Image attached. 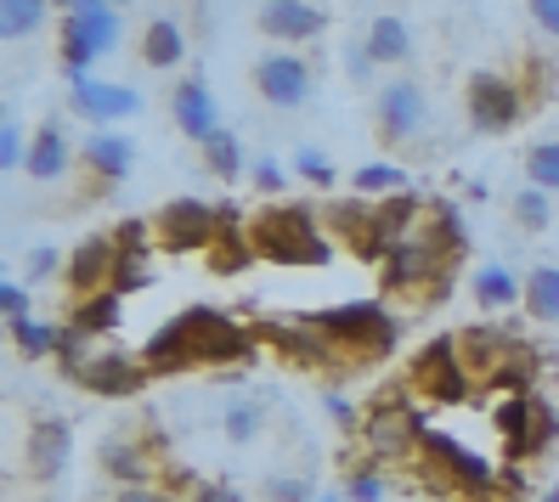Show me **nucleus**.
Segmentation results:
<instances>
[{
    "label": "nucleus",
    "mask_w": 559,
    "mask_h": 502,
    "mask_svg": "<svg viewBox=\"0 0 559 502\" xmlns=\"http://www.w3.org/2000/svg\"><path fill=\"white\" fill-rule=\"evenodd\" d=\"M345 502H384V475H379V468H356Z\"/></svg>",
    "instance_id": "39"
},
{
    "label": "nucleus",
    "mask_w": 559,
    "mask_h": 502,
    "mask_svg": "<svg viewBox=\"0 0 559 502\" xmlns=\"http://www.w3.org/2000/svg\"><path fill=\"white\" fill-rule=\"evenodd\" d=\"M254 85H260V96H266L272 108H300L311 96V62L294 57V51H272V57H260Z\"/></svg>",
    "instance_id": "11"
},
{
    "label": "nucleus",
    "mask_w": 559,
    "mask_h": 502,
    "mask_svg": "<svg viewBox=\"0 0 559 502\" xmlns=\"http://www.w3.org/2000/svg\"><path fill=\"white\" fill-rule=\"evenodd\" d=\"M525 176H532V187L543 192H559V136L537 142L532 153H525Z\"/></svg>",
    "instance_id": "33"
},
{
    "label": "nucleus",
    "mask_w": 559,
    "mask_h": 502,
    "mask_svg": "<svg viewBox=\"0 0 559 502\" xmlns=\"http://www.w3.org/2000/svg\"><path fill=\"white\" fill-rule=\"evenodd\" d=\"M514 350H520V345L509 339L503 327H464V333H457V356H464L469 373H491V379H498L503 361H509Z\"/></svg>",
    "instance_id": "20"
},
{
    "label": "nucleus",
    "mask_w": 559,
    "mask_h": 502,
    "mask_svg": "<svg viewBox=\"0 0 559 502\" xmlns=\"http://www.w3.org/2000/svg\"><path fill=\"white\" fill-rule=\"evenodd\" d=\"M254 333H260V339H266L283 361H294V367H328V361L340 356L306 316H300V322H260Z\"/></svg>",
    "instance_id": "12"
},
{
    "label": "nucleus",
    "mask_w": 559,
    "mask_h": 502,
    "mask_svg": "<svg viewBox=\"0 0 559 502\" xmlns=\"http://www.w3.org/2000/svg\"><path fill=\"white\" fill-rule=\"evenodd\" d=\"M119 243V238H114ZM153 283V260H147V243H119V272H114V294H130V288H147Z\"/></svg>",
    "instance_id": "28"
},
{
    "label": "nucleus",
    "mask_w": 559,
    "mask_h": 502,
    "mask_svg": "<svg viewBox=\"0 0 559 502\" xmlns=\"http://www.w3.org/2000/svg\"><path fill=\"white\" fill-rule=\"evenodd\" d=\"M328 226H334L340 238L356 249V260H384L379 210H368V198H361V204H328Z\"/></svg>",
    "instance_id": "17"
},
{
    "label": "nucleus",
    "mask_w": 559,
    "mask_h": 502,
    "mask_svg": "<svg viewBox=\"0 0 559 502\" xmlns=\"http://www.w3.org/2000/svg\"><path fill=\"white\" fill-rule=\"evenodd\" d=\"M249 176H254V187H266V192H277V187L288 181V170H283L277 158H254V164H249Z\"/></svg>",
    "instance_id": "43"
},
{
    "label": "nucleus",
    "mask_w": 559,
    "mask_h": 502,
    "mask_svg": "<svg viewBox=\"0 0 559 502\" xmlns=\"http://www.w3.org/2000/svg\"><path fill=\"white\" fill-rule=\"evenodd\" d=\"M322 12L306 7V0H272V7H260V28H266L272 40L283 46H300V40H317L322 35Z\"/></svg>",
    "instance_id": "16"
},
{
    "label": "nucleus",
    "mask_w": 559,
    "mask_h": 502,
    "mask_svg": "<svg viewBox=\"0 0 559 502\" xmlns=\"http://www.w3.org/2000/svg\"><path fill=\"white\" fill-rule=\"evenodd\" d=\"M119 502H164L158 491H142V486H130V491H119Z\"/></svg>",
    "instance_id": "49"
},
{
    "label": "nucleus",
    "mask_w": 559,
    "mask_h": 502,
    "mask_svg": "<svg viewBox=\"0 0 559 502\" xmlns=\"http://www.w3.org/2000/svg\"><path fill=\"white\" fill-rule=\"evenodd\" d=\"M114 272H119V243L114 238H85L69 260V283L91 299V294H108L114 288Z\"/></svg>",
    "instance_id": "15"
},
{
    "label": "nucleus",
    "mask_w": 559,
    "mask_h": 502,
    "mask_svg": "<svg viewBox=\"0 0 559 502\" xmlns=\"http://www.w3.org/2000/svg\"><path fill=\"white\" fill-rule=\"evenodd\" d=\"M153 226H158V243L176 249V254H187V249H215V243H221V210L199 204V198H176V204H164Z\"/></svg>",
    "instance_id": "7"
},
{
    "label": "nucleus",
    "mask_w": 559,
    "mask_h": 502,
    "mask_svg": "<svg viewBox=\"0 0 559 502\" xmlns=\"http://www.w3.org/2000/svg\"><path fill=\"white\" fill-rule=\"evenodd\" d=\"M379 124L390 142H413L418 124H424V91L413 80H390L379 91Z\"/></svg>",
    "instance_id": "14"
},
{
    "label": "nucleus",
    "mask_w": 559,
    "mask_h": 502,
    "mask_svg": "<svg viewBox=\"0 0 559 502\" xmlns=\"http://www.w3.org/2000/svg\"><path fill=\"white\" fill-rule=\"evenodd\" d=\"M176 124L187 130L199 147H210L215 136H221V113H215V91L204 85V80H187L181 91H176Z\"/></svg>",
    "instance_id": "18"
},
{
    "label": "nucleus",
    "mask_w": 559,
    "mask_h": 502,
    "mask_svg": "<svg viewBox=\"0 0 559 502\" xmlns=\"http://www.w3.org/2000/svg\"><path fill=\"white\" fill-rule=\"evenodd\" d=\"M204 158H210V170H215L221 181H238V176H243V142L233 136V130H221V136L204 147Z\"/></svg>",
    "instance_id": "34"
},
{
    "label": "nucleus",
    "mask_w": 559,
    "mask_h": 502,
    "mask_svg": "<svg viewBox=\"0 0 559 502\" xmlns=\"http://www.w3.org/2000/svg\"><path fill=\"white\" fill-rule=\"evenodd\" d=\"M114 46H119V12L108 0H74L69 17H62V69H69V80L85 74Z\"/></svg>",
    "instance_id": "4"
},
{
    "label": "nucleus",
    "mask_w": 559,
    "mask_h": 502,
    "mask_svg": "<svg viewBox=\"0 0 559 502\" xmlns=\"http://www.w3.org/2000/svg\"><path fill=\"white\" fill-rule=\"evenodd\" d=\"M368 57L373 62H407L413 57V28H407V17H396V12H379L373 23H368Z\"/></svg>",
    "instance_id": "23"
},
{
    "label": "nucleus",
    "mask_w": 559,
    "mask_h": 502,
    "mask_svg": "<svg viewBox=\"0 0 559 502\" xmlns=\"http://www.w3.org/2000/svg\"><path fill=\"white\" fill-rule=\"evenodd\" d=\"M142 379H147V361L124 356V350L96 356V361L85 367V373H80V384H91L96 395H136V390H142Z\"/></svg>",
    "instance_id": "19"
},
{
    "label": "nucleus",
    "mask_w": 559,
    "mask_h": 502,
    "mask_svg": "<svg viewBox=\"0 0 559 502\" xmlns=\"http://www.w3.org/2000/svg\"><path fill=\"white\" fill-rule=\"evenodd\" d=\"M119 322V294L108 288V294H91V299H80L74 306V327L80 333H108Z\"/></svg>",
    "instance_id": "31"
},
{
    "label": "nucleus",
    "mask_w": 559,
    "mask_h": 502,
    "mask_svg": "<svg viewBox=\"0 0 559 502\" xmlns=\"http://www.w3.org/2000/svg\"><path fill=\"white\" fill-rule=\"evenodd\" d=\"M469 367L457 356V339H430L418 356H413V390L424 401H436V407H457V401L469 395Z\"/></svg>",
    "instance_id": "5"
},
{
    "label": "nucleus",
    "mask_w": 559,
    "mask_h": 502,
    "mask_svg": "<svg viewBox=\"0 0 559 502\" xmlns=\"http://www.w3.org/2000/svg\"><path fill=\"white\" fill-rule=\"evenodd\" d=\"M249 243L272 265H328V254H334V243H328V231L317 226V215L300 210V204L260 210L249 220Z\"/></svg>",
    "instance_id": "2"
},
{
    "label": "nucleus",
    "mask_w": 559,
    "mask_h": 502,
    "mask_svg": "<svg viewBox=\"0 0 559 502\" xmlns=\"http://www.w3.org/2000/svg\"><path fill=\"white\" fill-rule=\"evenodd\" d=\"M103 468H108V475H119V480H142V468H147V457H142L136 446H124V441H114V446H103Z\"/></svg>",
    "instance_id": "36"
},
{
    "label": "nucleus",
    "mask_w": 559,
    "mask_h": 502,
    "mask_svg": "<svg viewBox=\"0 0 559 502\" xmlns=\"http://www.w3.org/2000/svg\"><path fill=\"white\" fill-rule=\"evenodd\" d=\"M85 158H91V170L103 181H124L130 164H136V147H130V136H119V130H91Z\"/></svg>",
    "instance_id": "22"
},
{
    "label": "nucleus",
    "mask_w": 559,
    "mask_h": 502,
    "mask_svg": "<svg viewBox=\"0 0 559 502\" xmlns=\"http://www.w3.org/2000/svg\"><path fill=\"white\" fill-rule=\"evenodd\" d=\"M23 170L35 176V181H57L62 170H69V136H62L51 119L40 124V136L28 142V164H23Z\"/></svg>",
    "instance_id": "24"
},
{
    "label": "nucleus",
    "mask_w": 559,
    "mask_h": 502,
    "mask_svg": "<svg viewBox=\"0 0 559 502\" xmlns=\"http://www.w3.org/2000/svg\"><path fill=\"white\" fill-rule=\"evenodd\" d=\"M532 17L548 28V35H559V0H532Z\"/></svg>",
    "instance_id": "45"
},
{
    "label": "nucleus",
    "mask_w": 559,
    "mask_h": 502,
    "mask_svg": "<svg viewBox=\"0 0 559 502\" xmlns=\"http://www.w3.org/2000/svg\"><path fill=\"white\" fill-rule=\"evenodd\" d=\"M142 57L153 62V69H176V62L187 57L181 23H176V17H153V23L142 28Z\"/></svg>",
    "instance_id": "25"
},
{
    "label": "nucleus",
    "mask_w": 559,
    "mask_h": 502,
    "mask_svg": "<svg viewBox=\"0 0 559 502\" xmlns=\"http://www.w3.org/2000/svg\"><path fill=\"white\" fill-rule=\"evenodd\" d=\"M192 502H243V497H238L233 486H204V491L192 497Z\"/></svg>",
    "instance_id": "48"
},
{
    "label": "nucleus",
    "mask_w": 559,
    "mask_h": 502,
    "mask_svg": "<svg viewBox=\"0 0 559 502\" xmlns=\"http://www.w3.org/2000/svg\"><path fill=\"white\" fill-rule=\"evenodd\" d=\"M464 103H469V124L486 130V136H498V130H509L520 119V91L503 74H475L469 91H464Z\"/></svg>",
    "instance_id": "10"
},
{
    "label": "nucleus",
    "mask_w": 559,
    "mask_h": 502,
    "mask_svg": "<svg viewBox=\"0 0 559 502\" xmlns=\"http://www.w3.org/2000/svg\"><path fill=\"white\" fill-rule=\"evenodd\" d=\"M272 497L277 502H311V486L306 480H272Z\"/></svg>",
    "instance_id": "44"
},
{
    "label": "nucleus",
    "mask_w": 559,
    "mask_h": 502,
    "mask_svg": "<svg viewBox=\"0 0 559 502\" xmlns=\"http://www.w3.org/2000/svg\"><path fill=\"white\" fill-rule=\"evenodd\" d=\"M345 69H350V80H368V74H373V57H368V46H350Z\"/></svg>",
    "instance_id": "46"
},
{
    "label": "nucleus",
    "mask_w": 559,
    "mask_h": 502,
    "mask_svg": "<svg viewBox=\"0 0 559 502\" xmlns=\"http://www.w3.org/2000/svg\"><path fill=\"white\" fill-rule=\"evenodd\" d=\"M260 423H266V407H260V401H238V407L226 413V434H233V441H254Z\"/></svg>",
    "instance_id": "37"
},
{
    "label": "nucleus",
    "mask_w": 559,
    "mask_h": 502,
    "mask_svg": "<svg viewBox=\"0 0 559 502\" xmlns=\"http://www.w3.org/2000/svg\"><path fill=\"white\" fill-rule=\"evenodd\" d=\"M498 429L509 441V457H532L537 441H554V434H559V418L543 407V401H532V395H503Z\"/></svg>",
    "instance_id": "9"
},
{
    "label": "nucleus",
    "mask_w": 559,
    "mask_h": 502,
    "mask_svg": "<svg viewBox=\"0 0 559 502\" xmlns=\"http://www.w3.org/2000/svg\"><path fill=\"white\" fill-rule=\"evenodd\" d=\"M548 502H559V486H554V491H548Z\"/></svg>",
    "instance_id": "51"
},
{
    "label": "nucleus",
    "mask_w": 559,
    "mask_h": 502,
    "mask_svg": "<svg viewBox=\"0 0 559 502\" xmlns=\"http://www.w3.org/2000/svg\"><path fill=\"white\" fill-rule=\"evenodd\" d=\"M525 311L537 322H559V265H537L525 277Z\"/></svg>",
    "instance_id": "27"
},
{
    "label": "nucleus",
    "mask_w": 559,
    "mask_h": 502,
    "mask_svg": "<svg viewBox=\"0 0 559 502\" xmlns=\"http://www.w3.org/2000/svg\"><path fill=\"white\" fill-rule=\"evenodd\" d=\"M28 164V147H23V124L7 119L0 124V170H23Z\"/></svg>",
    "instance_id": "38"
},
{
    "label": "nucleus",
    "mask_w": 559,
    "mask_h": 502,
    "mask_svg": "<svg viewBox=\"0 0 559 502\" xmlns=\"http://www.w3.org/2000/svg\"><path fill=\"white\" fill-rule=\"evenodd\" d=\"M12 339H17V350H23L28 361H35V356H57V350H62V327L28 316V322H12Z\"/></svg>",
    "instance_id": "29"
},
{
    "label": "nucleus",
    "mask_w": 559,
    "mask_h": 502,
    "mask_svg": "<svg viewBox=\"0 0 559 502\" xmlns=\"http://www.w3.org/2000/svg\"><path fill=\"white\" fill-rule=\"evenodd\" d=\"M514 220H520L525 231H543V226H548V192H543V187H520V192H514Z\"/></svg>",
    "instance_id": "35"
},
{
    "label": "nucleus",
    "mask_w": 559,
    "mask_h": 502,
    "mask_svg": "<svg viewBox=\"0 0 559 502\" xmlns=\"http://www.w3.org/2000/svg\"><path fill=\"white\" fill-rule=\"evenodd\" d=\"M62 272V254L51 249V243H40V249H28V283H51Z\"/></svg>",
    "instance_id": "41"
},
{
    "label": "nucleus",
    "mask_w": 559,
    "mask_h": 502,
    "mask_svg": "<svg viewBox=\"0 0 559 502\" xmlns=\"http://www.w3.org/2000/svg\"><path fill=\"white\" fill-rule=\"evenodd\" d=\"M469 288H475V306L480 311H509L514 299H525V283L514 272H503V265H480Z\"/></svg>",
    "instance_id": "26"
},
{
    "label": "nucleus",
    "mask_w": 559,
    "mask_h": 502,
    "mask_svg": "<svg viewBox=\"0 0 559 502\" xmlns=\"http://www.w3.org/2000/svg\"><path fill=\"white\" fill-rule=\"evenodd\" d=\"M317 333L334 350H368V356H384L396 350V316H390L379 299H356V306H334V311H311L306 316Z\"/></svg>",
    "instance_id": "3"
},
{
    "label": "nucleus",
    "mask_w": 559,
    "mask_h": 502,
    "mask_svg": "<svg viewBox=\"0 0 559 502\" xmlns=\"http://www.w3.org/2000/svg\"><path fill=\"white\" fill-rule=\"evenodd\" d=\"M317 502H340V497H328V491H322V497H317Z\"/></svg>",
    "instance_id": "50"
},
{
    "label": "nucleus",
    "mask_w": 559,
    "mask_h": 502,
    "mask_svg": "<svg viewBox=\"0 0 559 502\" xmlns=\"http://www.w3.org/2000/svg\"><path fill=\"white\" fill-rule=\"evenodd\" d=\"M0 311H7V322H28V288L23 283H0Z\"/></svg>",
    "instance_id": "42"
},
{
    "label": "nucleus",
    "mask_w": 559,
    "mask_h": 502,
    "mask_svg": "<svg viewBox=\"0 0 559 502\" xmlns=\"http://www.w3.org/2000/svg\"><path fill=\"white\" fill-rule=\"evenodd\" d=\"M249 356H254L249 327H238L215 306L181 311L176 322H164L142 350L147 367H226V361H249Z\"/></svg>",
    "instance_id": "1"
},
{
    "label": "nucleus",
    "mask_w": 559,
    "mask_h": 502,
    "mask_svg": "<svg viewBox=\"0 0 559 502\" xmlns=\"http://www.w3.org/2000/svg\"><path fill=\"white\" fill-rule=\"evenodd\" d=\"M40 23H46V7H40V0H0V35H7V40L35 35Z\"/></svg>",
    "instance_id": "30"
},
{
    "label": "nucleus",
    "mask_w": 559,
    "mask_h": 502,
    "mask_svg": "<svg viewBox=\"0 0 559 502\" xmlns=\"http://www.w3.org/2000/svg\"><path fill=\"white\" fill-rule=\"evenodd\" d=\"M69 103L74 113H85L96 130H108L130 113H142V91H130V85H114V80H96V74H74L69 80Z\"/></svg>",
    "instance_id": "8"
},
{
    "label": "nucleus",
    "mask_w": 559,
    "mask_h": 502,
    "mask_svg": "<svg viewBox=\"0 0 559 502\" xmlns=\"http://www.w3.org/2000/svg\"><path fill=\"white\" fill-rule=\"evenodd\" d=\"M356 192L361 198H396V192H407V176L396 170V164H361V170H356Z\"/></svg>",
    "instance_id": "32"
},
{
    "label": "nucleus",
    "mask_w": 559,
    "mask_h": 502,
    "mask_svg": "<svg viewBox=\"0 0 559 502\" xmlns=\"http://www.w3.org/2000/svg\"><path fill=\"white\" fill-rule=\"evenodd\" d=\"M69 446H74L69 418H40L35 434H28V468H35V475H57V468L69 463Z\"/></svg>",
    "instance_id": "21"
},
{
    "label": "nucleus",
    "mask_w": 559,
    "mask_h": 502,
    "mask_svg": "<svg viewBox=\"0 0 559 502\" xmlns=\"http://www.w3.org/2000/svg\"><path fill=\"white\" fill-rule=\"evenodd\" d=\"M418 446H424V457H430L441 475H447L452 497H491V486H498V468H491L480 452H469L464 441L441 434V429H424Z\"/></svg>",
    "instance_id": "6"
},
{
    "label": "nucleus",
    "mask_w": 559,
    "mask_h": 502,
    "mask_svg": "<svg viewBox=\"0 0 559 502\" xmlns=\"http://www.w3.org/2000/svg\"><path fill=\"white\" fill-rule=\"evenodd\" d=\"M322 407H328V418H334V423H345V429L356 423V407H350V401H345V395H328V401H322Z\"/></svg>",
    "instance_id": "47"
},
{
    "label": "nucleus",
    "mask_w": 559,
    "mask_h": 502,
    "mask_svg": "<svg viewBox=\"0 0 559 502\" xmlns=\"http://www.w3.org/2000/svg\"><path fill=\"white\" fill-rule=\"evenodd\" d=\"M294 170H300L306 181H317V187H328V181H334V164H328L317 147H300V153H294Z\"/></svg>",
    "instance_id": "40"
},
{
    "label": "nucleus",
    "mask_w": 559,
    "mask_h": 502,
    "mask_svg": "<svg viewBox=\"0 0 559 502\" xmlns=\"http://www.w3.org/2000/svg\"><path fill=\"white\" fill-rule=\"evenodd\" d=\"M413 441H424V418L418 407H402V401H373L368 407V446L379 457H396Z\"/></svg>",
    "instance_id": "13"
}]
</instances>
